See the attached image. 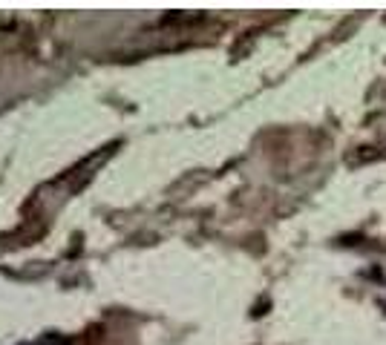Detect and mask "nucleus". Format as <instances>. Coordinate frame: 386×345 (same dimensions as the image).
I'll return each mask as SVG.
<instances>
[{"instance_id": "f257e3e1", "label": "nucleus", "mask_w": 386, "mask_h": 345, "mask_svg": "<svg viewBox=\"0 0 386 345\" xmlns=\"http://www.w3.org/2000/svg\"><path fill=\"white\" fill-rule=\"evenodd\" d=\"M38 345H49V342H38Z\"/></svg>"}]
</instances>
